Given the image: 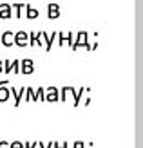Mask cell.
Listing matches in <instances>:
<instances>
[{
  "mask_svg": "<svg viewBox=\"0 0 143 148\" xmlns=\"http://www.w3.org/2000/svg\"><path fill=\"white\" fill-rule=\"evenodd\" d=\"M78 47H85L87 51H93V43H89V33H87V31H80V33L76 34V38H74L71 49L76 51Z\"/></svg>",
  "mask_w": 143,
  "mask_h": 148,
  "instance_id": "6da1fadb",
  "label": "cell"
},
{
  "mask_svg": "<svg viewBox=\"0 0 143 148\" xmlns=\"http://www.w3.org/2000/svg\"><path fill=\"white\" fill-rule=\"evenodd\" d=\"M29 43V33L26 31H18V33H15V45H18V47H26Z\"/></svg>",
  "mask_w": 143,
  "mask_h": 148,
  "instance_id": "7a4b0ae2",
  "label": "cell"
},
{
  "mask_svg": "<svg viewBox=\"0 0 143 148\" xmlns=\"http://www.w3.org/2000/svg\"><path fill=\"white\" fill-rule=\"evenodd\" d=\"M20 72L22 74H33L35 72V62L31 58H26V60L20 62Z\"/></svg>",
  "mask_w": 143,
  "mask_h": 148,
  "instance_id": "3957f363",
  "label": "cell"
},
{
  "mask_svg": "<svg viewBox=\"0 0 143 148\" xmlns=\"http://www.w3.org/2000/svg\"><path fill=\"white\" fill-rule=\"evenodd\" d=\"M7 85H9V79H2L0 81V101H7L11 96V88H7Z\"/></svg>",
  "mask_w": 143,
  "mask_h": 148,
  "instance_id": "277c9868",
  "label": "cell"
},
{
  "mask_svg": "<svg viewBox=\"0 0 143 148\" xmlns=\"http://www.w3.org/2000/svg\"><path fill=\"white\" fill-rule=\"evenodd\" d=\"M60 99V90L56 87H47L46 88V101H51V103H55Z\"/></svg>",
  "mask_w": 143,
  "mask_h": 148,
  "instance_id": "5b68a950",
  "label": "cell"
},
{
  "mask_svg": "<svg viewBox=\"0 0 143 148\" xmlns=\"http://www.w3.org/2000/svg\"><path fill=\"white\" fill-rule=\"evenodd\" d=\"M26 88H27V87H20L18 90H17V87H11V94L15 96V107H18V105H20V101L24 99V96H26Z\"/></svg>",
  "mask_w": 143,
  "mask_h": 148,
  "instance_id": "8992f818",
  "label": "cell"
},
{
  "mask_svg": "<svg viewBox=\"0 0 143 148\" xmlns=\"http://www.w3.org/2000/svg\"><path fill=\"white\" fill-rule=\"evenodd\" d=\"M56 36H58V33H56V31H53V33H46V31H42V38L46 40V51H51L53 42L56 40Z\"/></svg>",
  "mask_w": 143,
  "mask_h": 148,
  "instance_id": "52a82bcc",
  "label": "cell"
},
{
  "mask_svg": "<svg viewBox=\"0 0 143 148\" xmlns=\"http://www.w3.org/2000/svg\"><path fill=\"white\" fill-rule=\"evenodd\" d=\"M2 45H6V47L15 45V33L13 31H4L2 33Z\"/></svg>",
  "mask_w": 143,
  "mask_h": 148,
  "instance_id": "ba28073f",
  "label": "cell"
},
{
  "mask_svg": "<svg viewBox=\"0 0 143 148\" xmlns=\"http://www.w3.org/2000/svg\"><path fill=\"white\" fill-rule=\"evenodd\" d=\"M73 34H74V33H58V43H60V45H64V43H69V47H71L73 42H74Z\"/></svg>",
  "mask_w": 143,
  "mask_h": 148,
  "instance_id": "9c48e42d",
  "label": "cell"
},
{
  "mask_svg": "<svg viewBox=\"0 0 143 148\" xmlns=\"http://www.w3.org/2000/svg\"><path fill=\"white\" fill-rule=\"evenodd\" d=\"M47 16H49L51 20H55V18L60 16V5H58V4L53 2V4L47 5Z\"/></svg>",
  "mask_w": 143,
  "mask_h": 148,
  "instance_id": "30bf717a",
  "label": "cell"
},
{
  "mask_svg": "<svg viewBox=\"0 0 143 148\" xmlns=\"http://www.w3.org/2000/svg\"><path fill=\"white\" fill-rule=\"evenodd\" d=\"M13 14V5L11 4H0V18H11Z\"/></svg>",
  "mask_w": 143,
  "mask_h": 148,
  "instance_id": "8fae6325",
  "label": "cell"
},
{
  "mask_svg": "<svg viewBox=\"0 0 143 148\" xmlns=\"http://www.w3.org/2000/svg\"><path fill=\"white\" fill-rule=\"evenodd\" d=\"M91 88H87V87H80L78 90H76V94H74V101H73V107H78L80 103H82V98H84V94L85 92H89Z\"/></svg>",
  "mask_w": 143,
  "mask_h": 148,
  "instance_id": "7c38bea8",
  "label": "cell"
},
{
  "mask_svg": "<svg viewBox=\"0 0 143 148\" xmlns=\"http://www.w3.org/2000/svg\"><path fill=\"white\" fill-rule=\"evenodd\" d=\"M42 33H31V34H29V43H31V45H44V43H42Z\"/></svg>",
  "mask_w": 143,
  "mask_h": 148,
  "instance_id": "4fadbf2b",
  "label": "cell"
},
{
  "mask_svg": "<svg viewBox=\"0 0 143 148\" xmlns=\"http://www.w3.org/2000/svg\"><path fill=\"white\" fill-rule=\"evenodd\" d=\"M74 96V94H76V90H74V87H62V88H60V99H62V101H65L67 99V96Z\"/></svg>",
  "mask_w": 143,
  "mask_h": 148,
  "instance_id": "5bb4252c",
  "label": "cell"
},
{
  "mask_svg": "<svg viewBox=\"0 0 143 148\" xmlns=\"http://www.w3.org/2000/svg\"><path fill=\"white\" fill-rule=\"evenodd\" d=\"M26 101H38V96H36V88L33 87H27L26 88V96H24Z\"/></svg>",
  "mask_w": 143,
  "mask_h": 148,
  "instance_id": "9a60e30c",
  "label": "cell"
},
{
  "mask_svg": "<svg viewBox=\"0 0 143 148\" xmlns=\"http://www.w3.org/2000/svg\"><path fill=\"white\" fill-rule=\"evenodd\" d=\"M38 9H36V7H31V5H27L26 4V16L29 18V20H31V18H36V16H38Z\"/></svg>",
  "mask_w": 143,
  "mask_h": 148,
  "instance_id": "2e32d148",
  "label": "cell"
},
{
  "mask_svg": "<svg viewBox=\"0 0 143 148\" xmlns=\"http://www.w3.org/2000/svg\"><path fill=\"white\" fill-rule=\"evenodd\" d=\"M24 7H26V4H13V11L17 14V18L22 16V9H24Z\"/></svg>",
  "mask_w": 143,
  "mask_h": 148,
  "instance_id": "e0dca14e",
  "label": "cell"
},
{
  "mask_svg": "<svg viewBox=\"0 0 143 148\" xmlns=\"http://www.w3.org/2000/svg\"><path fill=\"white\" fill-rule=\"evenodd\" d=\"M20 62L22 60H11V72H20Z\"/></svg>",
  "mask_w": 143,
  "mask_h": 148,
  "instance_id": "ac0fdd59",
  "label": "cell"
},
{
  "mask_svg": "<svg viewBox=\"0 0 143 148\" xmlns=\"http://www.w3.org/2000/svg\"><path fill=\"white\" fill-rule=\"evenodd\" d=\"M36 96H38V101H46V90L42 87L36 88Z\"/></svg>",
  "mask_w": 143,
  "mask_h": 148,
  "instance_id": "d6986e66",
  "label": "cell"
},
{
  "mask_svg": "<svg viewBox=\"0 0 143 148\" xmlns=\"http://www.w3.org/2000/svg\"><path fill=\"white\" fill-rule=\"evenodd\" d=\"M11 148H24V143H22V141H13Z\"/></svg>",
  "mask_w": 143,
  "mask_h": 148,
  "instance_id": "ffe728a7",
  "label": "cell"
},
{
  "mask_svg": "<svg viewBox=\"0 0 143 148\" xmlns=\"http://www.w3.org/2000/svg\"><path fill=\"white\" fill-rule=\"evenodd\" d=\"M24 148H38V141L36 143H24Z\"/></svg>",
  "mask_w": 143,
  "mask_h": 148,
  "instance_id": "44dd1931",
  "label": "cell"
},
{
  "mask_svg": "<svg viewBox=\"0 0 143 148\" xmlns=\"http://www.w3.org/2000/svg\"><path fill=\"white\" fill-rule=\"evenodd\" d=\"M0 148H11V143H7V141H0Z\"/></svg>",
  "mask_w": 143,
  "mask_h": 148,
  "instance_id": "7402d4cb",
  "label": "cell"
},
{
  "mask_svg": "<svg viewBox=\"0 0 143 148\" xmlns=\"http://www.w3.org/2000/svg\"><path fill=\"white\" fill-rule=\"evenodd\" d=\"M53 145H55V141H53V143H49L47 146H44V143H40V141H38V148H53Z\"/></svg>",
  "mask_w": 143,
  "mask_h": 148,
  "instance_id": "603a6c76",
  "label": "cell"
},
{
  "mask_svg": "<svg viewBox=\"0 0 143 148\" xmlns=\"http://www.w3.org/2000/svg\"><path fill=\"white\" fill-rule=\"evenodd\" d=\"M73 148H84V141H76Z\"/></svg>",
  "mask_w": 143,
  "mask_h": 148,
  "instance_id": "cb8c5ba5",
  "label": "cell"
},
{
  "mask_svg": "<svg viewBox=\"0 0 143 148\" xmlns=\"http://www.w3.org/2000/svg\"><path fill=\"white\" fill-rule=\"evenodd\" d=\"M89 103H91V98H85V101H84V105H85V107H89Z\"/></svg>",
  "mask_w": 143,
  "mask_h": 148,
  "instance_id": "d4e9b609",
  "label": "cell"
},
{
  "mask_svg": "<svg viewBox=\"0 0 143 148\" xmlns=\"http://www.w3.org/2000/svg\"><path fill=\"white\" fill-rule=\"evenodd\" d=\"M53 148H62V145H60V143H55V145H53Z\"/></svg>",
  "mask_w": 143,
  "mask_h": 148,
  "instance_id": "484cf974",
  "label": "cell"
},
{
  "mask_svg": "<svg viewBox=\"0 0 143 148\" xmlns=\"http://www.w3.org/2000/svg\"><path fill=\"white\" fill-rule=\"evenodd\" d=\"M2 71H4V62L0 60V72H2Z\"/></svg>",
  "mask_w": 143,
  "mask_h": 148,
  "instance_id": "4316f807",
  "label": "cell"
},
{
  "mask_svg": "<svg viewBox=\"0 0 143 148\" xmlns=\"http://www.w3.org/2000/svg\"><path fill=\"white\" fill-rule=\"evenodd\" d=\"M62 148H69V145H67V143H62Z\"/></svg>",
  "mask_w": 143,
  "mask_h": 148,
  "instance_id": "83f0119b",
  "label": "cell"
}]
</instances>
